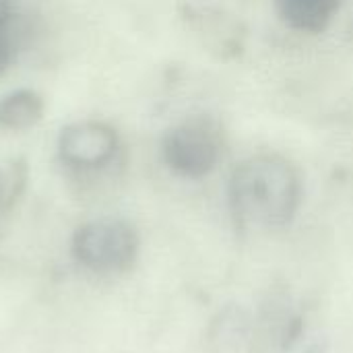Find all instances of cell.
<instances>
[{"mask_svg": "<svg viewBox=\"0 0 353 353\" xmlns=\"http://www.w3.org/2000/svg\"><path fill=\"white\" fill-rule=\"evenodd\" d=\"M228 205L242 230L283 228L302 205L300 170L279 153L250 155L230 174Z\"/></svg>", "mask_w": 353, "mask_h": 353, "instance_id": "obj_1", "label": "cell"}, {"mask_svg": "<svg viewBox=\"0 0 353 353\" xmlns=\"http://www.w3.org/2000/svg\"><path fill=\"white\" fill-rule=\"evenodd\" d=\"M225 128L209 114L188 116L165 130L161 159L180 178H207L225 153Z\"/></svg>", "mask_w": 353, "mask_h": 353, "instance_id": "obj_2", "label": "cell"}, {"mask_svg": "<svg viewBox=\"0 0 353 353\" xmlns=\"http://www.w3.org/2000/svg\"><path fill=\"white\" fill-rule=\"evenodd\" d=\"M139 234L124 219H95L81 225L72 236L74 261L93 273H124L139 256Z\"/></svg>", "mask_w": 353, "mask_h": 353, "instance_id": "obj_3", "label": "cell"}, {"mask_svg": "<svg viewBox=\"0 0 353 353\" xmlns=\"http://www.w3.org/2000/svg\"><path fill=\"white\" fill-rule=\"evenodd\" d=\"M118 149V132L97 120L68 124L58 137V155L62 163L74 170H101L114 161Z\"/></svg>", "mask_w": 353, "mask_h": 353, "instance_id": "obj_4", "label": "cell"}, {"mask_svg": "<svg viewBox=\"0 0 353 353\" xmlns=\"http://www.w3.org/2000/svg\"><path fill=\"white\" fill-rule=\"evenodd\" d=\"M256 353H283L302 333V316L285 296H271L254 312Z\"/></svg>", "mask_w": 353, "mask_h": 353, "instance_id": "obj_5", "label": "cell"}, {"mask_svg": "<svg viewBox=\"0 0 353 353\" xmlns=\"http://www.w3.org/2000/svg\"><path fill=\"white\" fill-rule=\"evenodd\" d=\"M213 353H256L254 312L242 306H225L213 319L207 333Z\"/></svg>", "mask_w": 353, "mask_h": 353, "instance_id": "obj_6", "label": "cell"}, {"mask_svg": "<svg viewBox=\"0 0 353 353\" xmlns=\"http://www.w3.org/2000/svg\"><path fill=\"white\" fill-rule=\"evenodd\" d=\"M279 19L298 33L316 35L329 29L343 0H273Z\"/></svg>", "mask_w": 353, "mask_h": 353, "instance_id": "obj_7", "label": "cell"}, {"mask_svg": "<svg viewBox=\"0 0 353 353\" xmlns=\"http://www.w3.org/2000/svg\"><path fill=\"white\" fill-rule=\"evenodd\" d=\"M43 99L31 89H17L0 97V128L25 130L41 120Z\"/></svg>", "mask_w": 353, "mask_h": 353, "instance_id": "obj_8", "label": "cell"}, {"mask_svg": "<svg viewBox=\"0 0 353 353\" xmlns=\"http://www.w3.org/2000/svg\"><path fill=\"white\" fill-rule=\"evenodd\" d=\"M14 58V8L10 0H0V74Z\"/></svg>", "mask_w": 353, "mask_h": 353, "instance_id": "obj_9", "label": "cell"}, {"mask_svg": "<svg viewBox=\"0 0 353 353\" xmlns=\"http://www.w3.org/2000/svg\"><path fill=\"white\" fill-rule=\"evenodd\" d=\"M2 201H6V199H4V180H2V176H0V203H2Z\"/></svg>", "mask_w": 353, "mask_h": 353, "instance_id": "obj_10", "label": "cell"}]
</instances>
